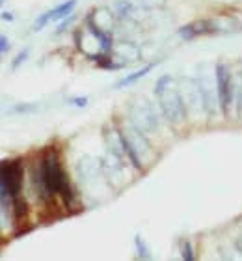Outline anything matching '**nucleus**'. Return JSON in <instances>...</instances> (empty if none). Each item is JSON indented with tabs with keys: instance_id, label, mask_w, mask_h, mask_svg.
Returning a JSON list of instances; mask_svg holds the SVG:
<instances>
[{
	"instance_id": "2",
	"label": "nucleus",
	"mask_w": 242,
	"mask_h": 261,
	"mask_svg": "<svg viewBox=\"0 0 242 261\" xmlns=\"http://www.w3.org/2000/svg\"><path fill=\"white\" fill-rule=\"evenodd\" d=\"M23 162L21 161H4L0 166V189L2 200H13L21 196L23 191Z\"/></svg>"
},
{
	"instance_id": "12",
	"label": "nucleus",
	"mask_w": 242,
	"mask_h": 261,
	"mask_svg": "<svg viewBox=\"0 0 242 261\" xmlns=\"http://www.w3.org/2000/svg\"><path fill=\"white\" fill-rule=\"evenodd\" d=\"M182 260L184 261L194 260V252H192V245H190V241H184V243H182Z\"/></svg>"
},
{
	"instance_id": "7",
	"label": "nucleus",
	"mask_w": 242,
	"mask_h": 261,
	"mask_svg": "<svg viewBox=\"0 0 242 261\" xmlns=\"http://www.w3.org/2000/svg\"><path fill=\"white\" fill-rule=\"evenodd\" d=\"M116 134H118V140H120L121 147H123V153L129 157V162L134 166L136 170H142V161H140V157H138V153L134 151V146H132V142H130L129 138H127V134L123 132V130H116Z\"/></svg>"
},
{
	"instance_id": "1",
	"label": "nucleus",
	"mask_w": 242,
	"mask_h": 261,
	"mask_svg": "<svg viewBox=\"0 0 242 261\" xmlns=\"http://www.w3.org/2000/svg\"><path fill=\"white\" fill-rule=\"evenodd\" d=\"M32 181L41 200H49L54 194H60L61 189L69 183L65 172L61 168L60 157L54 149H49L32 170Z\"/></svg>"
},
{
	"instance_id": "4",
	"label": "nucleus",
	"mask_w": 242,
	"mask_h": 261,
	"mask_svg": "<svg viewBox=\"0 0 242 261\" xmlns=\"http://www.w3.org/2000/svg\"><path fill=\"white\" fill-rule=\"evenodd\" d=\"M159 97H160V107H162V110H164V114L168 116L170 122H181L182 118L186 116L181 95L175 92L172 86H168L164 92L159 93Z\"/></svg>"
},
{
	"instance_id": "11",
	"label": "nucleus",
	"mask_w": 242,
	"mask_h": 261,
	"mask_svg": "<svg viewBox=\"0 0 242 261\" xmlns=\"http://www.w3.org/2000/svg\"><path fill=\"white\" fill-rule=\"evenodd\" d=\"M174 82V77H170V75H162V77L157 80V88H155V93L159 95V93H162L164 90H166L168 86Z\"/></svg>"
},
{
	"instance_id": "8",
	"label": "nucleus",
	"mask_w": 242,
	"mask_h": 261,
	"mask_svg": "<svg viewBox=\"0 0 242 261\" xmlns=\"http://www.w3.org/2000/svg\"><path fill=\"white\" fill-rule=\"evenodd\" d=\"M153 67H155V64H147L145 67H142V69H138L136 73H130V75H127L125 78H121L120 82L114 86V88H116V90H120V88H123V86L134 84L136 80H140L142 77H145V75H147V73H149V71H151Z\"/></svg>"
},
{
	"instance_id": "14",
	"label": "nucleus",
	"mask_w": 242,
	"mask_h": 261,
	"mask_svg": "<svg viewBox=\"0 0 242 261\" xmlns=\"http://www.w3.org/2000/svg\"><path fill=\"white\" fill-rule=\"evenodd\" d=\"M8 49H9L8 38H6V36H2V38H0V51H2V54L8 53Z\"/></svg>"
},
{
	"instance_id": "13",
	"label": "nucleus",
	"mask_w": 242,
	"mask_h": 261,
	"mask_svg": "<svg viewBox=\"0 0 242 261\" xmlns=\"http://www.w3.org/2000/svg\"><path fill=\"white\" fill-rule=\"evenodd\" d=\"M26 56H28V49H24V51H21V53L17 54V58L13 60V64H11V69H17V67L26 60Z\"/></svg>"
},
{
	"instance_id": "5",
	"label": "nucleus",
	"mask_w": 242,
	"mask_h": 261,
	"mask_svg": "<svg viewBox=\"0 0 242 261\" xmlns=\"http://www.w3.org/2000/svg\"><path fill=\"white\" fill-rule=\"evenodd\" d=\"M86 26H88V32H90L93 38L99 41V47H101V51L103 53H110L112 51V38H110V34H106L101 26H99L95 21H93V17L88 15L86 17Z\"/></svg>"
},
{
	"instance_id": "16",
	"label": "nucleus",
	"mask_w": 242,
	"mask_h": 261,
	"mask_svg": "<svg viewBox=\"0 0 242 261\" xmlns=\"http://www.w3.org/2000/svg\"><path fill=\"white\" fill-rule=\"evenodd\" d=\"M2 19H6V21H13V15L8 13V11H4V13H2Z\"/></svg>"
},
{
	"instance_id": "6",
	"label": "nucleus",
	"mask_w": 242,
	"mask_h": 261,
	"mask_svg": "<svg viewBox=\"0 0 242 261\" xmlns=\"http://www.w3.org/2000/svg\"><path fill=\"white\" fill-rule=\"evenodd\" d=\"M211 32H216V28H212L211 21H197V23H190L186 26H182L179 30V36L184 41H188V39H194L201 34H211Z\"/></svg>"
},
{
	"instance_id": "9",
	"label": "nucleus",
	"mask_w": 242,
	"mask_h": 261,
	"mask_svg": "<svg viewBox=\"0 0 242 261\" xmlns=\"http://www.w3.org/2000/svg\"><path fill=\"white\" fill-rule=\"evenodd\" d=\"M76 6V0H65L63 4L56 6L53 9V21H60L63 17H69V13H73V9Z\"/></svg>"
},
{
	"instance_id": "3",
	"label": "nucleus",
	"mask_w": 242,
	"mask_h": 261,
	"mask_svg": "<svg viewBox=\"0 0 242 261\" xmlns=\"http://www.w3.org/2000/svg\"><path fill=\"white\" fill-rule=\"evenodd\" d=\"M216 95H218V103L224 116H229V107L233 99V80L224 62H220L216 65Z\"/></svg>"
},
{
	"instance_id": "10",
	"label": "nucleus",
	"mask_w": 242,
	"mask_h": 261,
	"mask_svg": "<svg viewBox=\"0 0 242 261\" xmlns=\"http://www.w3.org/2000/svg\"><path fill=\"white\" fill-rule=\"evenodd\" d=\"M134 245H136L138 258H140V260H149V258H151V254H149V250H147L145 243H142V237H140V235L134 237Z\"/></svg>"
},
{
	"instance_id": "15",
	"label": "nucleus",
	"mask_w": 242,
	"mask_h": 261,
	"mask_svg": "<svg viewBox=\"0 0 242 261\" xmlns=\"http://www.w3.org/2000/svg\"><path fill=\"white\" fill-rule=\"evenodd\" d=\"M71 103L76 105V107H86L88 105V97H75V99H71Z\"/></svg>"
}]
</instances>
